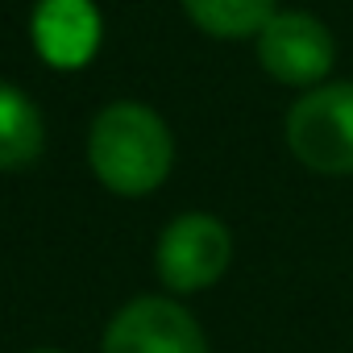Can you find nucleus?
Instances as JSON below:
<instances>
[{"label": "nucleus", "instance_id": "nucleus-1", "mask_svg": "<svg viewBox=\"0 0 353 353\" xmlns=\"http://www.w3.org/2000/svg\"><path fill=\"white\" fill-rule=\"evenodd\" d=\"M88 166L112 196H150L174 170V133L158 108L141 100H112L88 125Z\"/></svg>", "mask_w": 353, "mask_h": 353}, {"label": "nucleus", "instance_id": "nucleus-2", "mask_svg": "<svg viewBox=\"0 0 353 353\" xmlns=\"http://www.w3.org/2000/svg\"><path fill=\"white\" fill-rule=\"evenodd\" d=\"M283 137L312 174H353V79H328L299 92L283 121Z\"/></svg>", "mask_w": 353, "mask_h": 353}, {"label": "nucleus", "instance_id": "nucleus-3", "mask_svg": "<svg viewBox=\"0 0 353 353\" xmlns=\"http://www.w3.org/2000/svg\"><path fill=\"white\" fill-rule=\"evenodd\" d=\"M229 262H233V233L212 212L174 216L154 245V270L170 295H196L216 287Z\"/></svg>", "mask_w": 353, "mask_h": 353}, {"label": "nucleus", "instance_id": "nucleus-4", "mask_svg": "<svg viewBox=\"0 0 353 353\" xmlns=\"http://www.w3.org/2000/svg\"><path fill=\"white\" fill-rule=\"evenodd\" d=\"M258 46V63L262 71L295 92H312L320 83H328L332 63H336V42L332 30L303 13V9H279L254 38Z\"/></svg>", "mask_w": 353, "mask_h": 353}, {"label": "nucleus", "instance_id": "nucleus-5", "mask_svg": "<svg viewBox=\"0 0 353 353\" xmlns=\"http://www.w3.org/2000/svg\"><path fill=\"white\" fill-rule=\"evenodd\" d=\"M100 353H212L208 332L174 295H137L112 312Z\"/></svg>", "mask_w": 353, "mask_h": 353}, {"label": "nucleus", "instance_id": "nucleus-6", "mask_svg": "<svg viewBox=\"0 0 353 353\" xmlns=\"http://www.w3.org/2000/svg\"><path fill=\"white\" fill-rule=\"evenodd\" d=\"M30 42L50 71H79L100 54L104 17L96 0H38L30 13Z\"/></svg>", "mask_w": 353, "mask_h": 353}, {"label": "nucleus", "instance_id": "nucleus-7", "mask_svg": "<svg viewBox=\"0 0 353 353\" xmlns=\"http://www.w3.org/2000/svg\"><path fill=\"white\" fill-rule=\"evenodd\" d=\"M46 150V117L30 92L0 79V170H26Z\"/></svg>", "mask_w": 353, "mask_h": 353}, {"label": "nucleus", "instance_id": "nucleus-8", "mask_svg": "<svg viewBox=\"0 0 353 353\" xmlns=\"http://www.w3.org/2000/svg\"><path fill=\"white\" fill-rule=\"evenodd\" d=\"M183 13L208 38L241 42L258 38V30L279 13V0H183Z\"/></svg>", "mask_w": 353, "mask_h": 353}, {"label": "nucleus", "instance_id": "nucleus-9", "mask_svg": "<svg viewBox=\"0 0 353 353\" xmlns=\"http://www.w3.org/2000/svg\"><path fill=\"white\" fill-rule=\"evenodd\" d=\"M30 353H67V349H30Z\"/></svg>", "mask_w": 353, "mask_h": 353}]
</instances>
